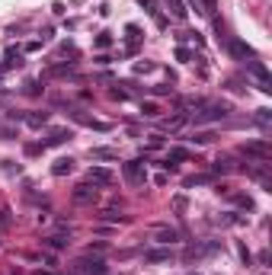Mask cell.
Returning a JSON list of instances; mask_svg holds the SVG:
<instances>
[{
  "label": "cell",
  "instance_id": "27",
  "mask_svg": "<svg viewBox=\"0 0 272 275\" xmlns=\"http://www.w3.org/2000/svg\"><path fill=\"white\" fill-rule=\"evenodd\" d=\"M141 112H144L147 118H154V115H157L160 109H157V103H141Z\"/></svg>",
  "mask_w": 272,
  "mask_h": 275
},
{
  "label": "cell",
  "instance_id": "28",
  "mask_svg": "<svg viewBox=\"0 0 272 275\" xmlns=\"http://www.w3.org/2000/svg\"><path fill=\"white\" fill-rule=\"evenodd\" d=\"M22 151H26V157H39V154L45 151V144H26Z\"/></svg>",
  "mask_w": 272,
  "mask_h": 275
},
{
  "label": "cell",
  "instance_id": "19",
  "mask_svg": "<svg viewBox=\"0 0 272 275\" xmlns=\"http://www.w3.org/2000/svg\"><path fill=\"white\" fill-rule=\"evenodd\" d=\"M125 32H128V52H135V45H138V39H141V29L135 26V22H128Z\"/></svg>",
  "mask_w": 272,
  "mask_h": 275
},
{
  "label": "cell",
  "instance_id": "34",
  "mask_svg": "<svg viewBox=\"0 0 272 275\" xmlns=\"http://www.w3.org/2000/svg\"><path fill=\"white\" fill-rule=\"evenodd\" d=\"M87 253H96V256L106 253V243H90V246H87Z\"/></svg>",
  "mask_w": 272,
  "mask_h": 275
},
{
  "label": "cell",
  "instance_id": "31",
  "mask_svg": "<svg viewBox=\"0 0 272 275\" xmlns=\"http://www.w3.org/2000/svg\"><path fill=\"white\" fill-rule=\"evenodd\" d=\"M26 93H29V96H39V93H42L39 80H29V83H26Z\"/></svg>",
  "mask_w": 272,
  "mask_h": 275
},
{
  "label": "cell",
  "instance_id": "10",
  "mask_svg": "<svg viewBox=\"0 0 272 275\" xmlns=\"http://www.w3.org/2000/svg\"><path fill=\"white\" fill-rule=\"evenodd\" d=\"M70 138H74L70 128H52L48 138H45V147H58V144H64V141H70Z\"/></svg>",
  "mask_w": 272,
  "mask_h": 275
},
{
  "label": "cell",
  "instance_id": "13",
  "mask_svg": "<svg viewBox=\"0 0 272 275\" xmlns=\"http://www.w3.org/2000/svg\"><path fill=\"white\" fill-rule=\"evenodd\" d=\"M138 4H141V7H144V10H147V13L154 16V22H157V26H160V29H163V26H167V19H163V16H160V10H157V0H138Z\"/></svg>",
  "mask_w": 272,
  "mask_h": 275
},
{
  "label": "cell",
  "instance_id": "6",
  "mask_svg": "<svg viewBox=\"0 0 272 275\" xmlns=\"http://www.w3.org/2000/svg\"><path fill=\"white\" fill-rule=\"evenodd\" d=\"M240 151H243V154H250V157H259L263 163L272 157V147L266 144V141H246V144H243Z\"/></svg>",
  "mask_w": 272,
  "mask_h": 275
},
{
  "label": "cell",
  "instance_id": "8",
  "mask_svg": "<svg viewBox=\"0 0 272 275\" xmlns=\"http://www.w3.org/2000/svg\"><path fill=\"white\" fill-rule=\"evenodd\" d=\"M228 52H231L234 58H240V61H246V58L253 61V58H256V52H253L246 42H240V39H228Z\"/></svg>",
  "mask_w": 272,
  "mask_h": 275
},
{
  "label": "cell",
  "instance_id": "22",
  "mask_svg": "<svg viewBox=\"0 0 272 275\" xmlns=\"http://www.w3.org/2000/svg\"><path fill=\"white\" fill-rule=\"evenodd\" d=\"M269 122H272V112L269 109H256V125L259 128H269Z\"/></svg>",
  "mask_w": 272,
  "mask_h": 275
},
{
  "label": "cell",
  "instance_id": "23",
  "mask_svg": "<svg viewBox=\"0 0 272 275\" xmlns=\"http://www.w3.org/2000/svg\"><path fill=\"white\" fill-rule=\"evenodd\" d=\"M205 183H211V176H189V179H186V189H192V186H205Z\"/></svg>",
  "mask_w": 272,
  "mask_h": 275
},
{
  "label": "cell",
  "instance_id": "33",
  "mask_svg": "<svg viewBox=\"0 0 272 275\" xmlns=\"http://www.w3.org/2000/svg\"><path fill=\"white\" fill-rule=\"evenodd\" d=\"M189 58H192L189 48H176V61H189Z\"/></svg>",
  "mask_w": 272,
  "mask_h": 275
},
{
  "label": "cell",
  "instance_id": "37",
  "mask_svg": "<svg viewBox=\"0 0 272 275\" xmlns=\"http://www.w3.org/2000/svg\"><path fill=\"white\" fill-rule=\"evenodd\" d=\"M7 224H10V211H0V231H4Z\"/></svg>",
  "mask_w": 272,
  "mask_h": 275
},
{
  "label": "cell",
  "instance_id": "35",
  "mask_svg": "<svg viewBox=\"0 0 272 275\" xmlns=\"http://www.w3.org/2000/svg\"><path fill=\"white\" fill-rule=\"evenodd\" d=\"M0 138H4V141H13L16 131H13V128H0Z\"/></svg>",
  "mask_w": 272,
  "mask_h": 275
},
{
  "label": "cell",
  "instance_id": "11",
  "mask_svg": "<svg viewBox=\"0 0 272 275\" xmlns=\"http://www.w3.org/2000/svg\"><path fill=\"white\" fill-rule=\"evenodd\" d=\"M42 243H45V246H52V249H64V246L70 243V231H67V234H52V237H45Z\"/></svg>",
  "mask_w": 272,
  "mask_h": 275
},
{
  "label": "cell",
  "instance_id": "26",
  "mask_svg": "<svg viewBox=\"0 0 272 275\" xmlns=\"http://www.w3.org/2000/svg\"><path fill=\"white\" fill-rule=\"evenodd\" d=\"M109 45H112V35L109 32H100L96 35V48H109Z\"/></svg>",
  "mask_w": 272,
  "mask_h": 275
},
{
  "label": "cell",
  "instance_id": "16",
  "mask_svg": "<svg viewBox=\"0 0 272 275\" xmlns=\"http://www.w3.org/2000/svg\"><path fill=\"white\" fill-rule=\"evenodd\" d=\"M144 259H147V262H170L173 253H170V249H147Z\"/></svg>",
  "mask_w": 272,
  "mask_h": 275
},
{
  "label": "cell",
  "instance_id": "3",
  "mask_svg": "<svg viewBox=\"0 0 272 275\" xmlns=\"http://www.w3.org/2000/svg\"><path fill=\"white\" fill-rule=\"evenodd\" d=\"M211 253H218V243L215 240H211V243H192V246H186L183 262H199V259H205Z\"/></svg>",
  "mask_w": 272,
  "mask_h": 275
},
{
  "label": "cell",
  "instance_id": "25",
  "mask_svg": "<svg viewBox=\"0 0 272 275\" xmlns=\"http://www.w3.org/2000/svg\"><path fill=\"white\" fill-rule=\"evenodd\" d=\"M154 67H157L154 61H138V64H135V74H151Z\"/></svg>",
  "mask_w": 272,
  "mask_h": 275
},
{
  "label": "cell",
  "instance_id": "2",
  "mask_svg": "<svg viewBox=\"0 0 272 275\" xmlns=\"http://www.w3.org/2000/svg\"><path fill=\"white\" fill-rule=\"evenodd\" d=\"M74 269H77L80 275H106V262H103L100 256L87 253V256H80V259L74 262Z\"/></svg>",
  "mask_w": 272,
  "mask_h": 275
},
{
  "label": "cell",
  "instance_id": "39",
  "mask_svg": "<svg viewBox=\"0 0 272 275\" xmlns=\"http://www.w3.org/2000/svg\"><path fill=\"white\" fill-rule=\"evenodd\" d=\"M32 275H55V272H42V269H35V272H32Z\"/></svg>",
  "mask_w": 272,
  "mask_h": 275
},
{
  "label": "cell",
  "instance_id": "14",
  "mask_svg": "<svg viewBox=\"0 0 272 275\" xmlns=\"http://www.w3.org/2000/svg\"><path fill=\"white\" fill-rule=\"evenodd\" d=\"M70 170H74V160H70V157H61V160L52 163V176H67Z\"/></svg>",
  "mask_w": 272,
  "mask_h": 275
},
{
  "label": "cell",
  "instance_id": "9",
  "mask_svg": "<svg viewBox=\"0 0 272 275\" xmlns=\"http://www.w3.org/2000/svg\"><path fill=\"white\" fill-rule=\"evenodd\" d=\"M87 183H93V186H109V183H112V170H106V166H90Z\"/></svg>",
  "mask_w": 272,
  "mask_h": 275
},
{
  "label": "cell",
  "instance_id": "36",
  "mask_svg": "<svg viewBox=\"0 0 272 275\" xmlns=\"http://www.w3.org/2000/svg\"><path fill=\"white\" fill-rule=\"evenodd\" d=\"M4 170H7V173H19V163H13V160H4Z\"/></svg>",
  "mask_w": 272,
  "mask_h": 275
},
{
  "label": "cell",
  "instance_id": "30",
  "mask_svg": "<svg viewBox=\"0 0 272 275\" xmlns=\"http://www.w3.org/2000/svg\"><path fill=\"white\" fill-rule=\"evenodd\" d=\"M228 170H231L228 160H215V163H211V173H228Z\"/></svg>",
  "mask_w": 272,
  "mask_h": 275
},
{
  "label": "cell",
  "instance_id": "7",
  "mask_svg": "<svg viewBox=\"0 0 272 275\" xmlns=\"http://www.w3.org/2000/svg\"><path fill=\"white\" fill-rule=\"evenodd\" d=\"M67 115L74 118V122H80V125H87V128H96V131H109V125H106V122H100V118H93V115H87V112H80V109H67Z\"/></svg>",
  "mask_w": 272,
  "mask_h": 275
},
{
  "label": "cell",
  "instance_id": "40",
  "mask_svg": "<svg viewBox=\"0 0 272 275\" xmlns=\"http://www.w3.org/2000/svg\"><path fill=\"white\" fill-rule=\"evenodd\" d=\"M189 275H202V272H189Z\"/></svg>",
  "mask_w": 272,
  "mask_h": 275
},
{
  "label": "cell",
  "instance_id": "24",
  "mask_svg": "<svg viewBox=\"0 0 272 275\" xmlns=\"http://www.w3.org/2000/svg\"><path fill=\"white\" fill-rule=\"evenodd\" d=\"M64 74H70V67H67V64H61V67H48V70H45V77H64Z\"/></svg>",
  "mask_w": 272,
  "mask_h": 275
},
{
  "label": "cell",
  "instance_id": "4",
  "mask_svg": "<svg viewBox=\"0 0 272 275\" xmlns=\"http://www.w3.org/2000/svg\"><path fill=\"white\" fill-rule=\"evenodd\" d=\"M70 198H74L77 205H93V202L100 198V189L93 186V183H80V186H74V192H70Z\"/></svg>",
  "mask_w": 272,
  "mask_h": 275
},
{
  "label": "cell",
  "instance_id": "32",
  "mask_svg": "<svg viewBox=\"0 0 272 275\" xmlns=\"http://www.w3.org/2000/svg\"><path fill=\"white\" fill-rule=\"evenodd\" d=\"M109 96L122 103V99H128V90H119V87H115V90H109Z\"/></svg>",
  "mask_w": 272,
  "mask_h": 275
},
{
  "label": "cell",
  "instance_id": "15",
  "mask_svg": "<svg viewBox=\"0 0 272 275\" xmlns=\"http://www.w3.org/2000/svg\"><path fill=\"white\" fill-rule=\"evenodd\" d=\"M22 122L29 128H42V125H48V112H29V115H22Z\"/></svg>",
  "mask_w": 272,
  "mask_h": 275
},
{
  "label": "cell",
  "instance_id": "18",
  "mask_svg": "<svg viewBox=\"0 0 272 275\" xmlns=\"http://www.w3.org/2000/svg\"><path fill=\"white\" fill-rule=\"evenodd\" d=\"M90 157H93V160H115L119 154H115L112 147H93V151H90Z\"/></svg>",
  "mask_w": 272,
  "mask_h": 275
},
{
  "label": "cell",
  "instance_id": "17",
  "mask_svg": "<svg viewBox=\"0 0 272 275\" xmlns=\"http://www.w3.org/2000/svg\"><path fill=\"white\" fill-rule=\"evenodd\" d=\"M176 240H180V234H176L173 231V227H160V231H157V243H176Z\"/></svg>",
  "mask_w": 272,
  "mask_h": 275
},
{
  "label": "cell",
  "instance_id": "20",
  "mask_svg": "<svg viewBox=\"0 0 272 275\" xmlns=\"http://www.w3.org/2000/svg\"><path fill=\"white\" fill-rule=\"evenodd\" d=\"M167 7H170V13H173L176 19H186V13H189V10L183 7V0H167Z\"/></svg>",
  "mask_w": 272,
  "mask_h": 275
},
{
  "label": "cell",
  "instance_id": "5",
  "mask_svg": "<svg viewBox=\"0 0 272 275\" xmlns=\"http://www.w3.org/2000/svg\"><path fill=\"white\" fill-rule=\"evenodd\" d=\"M122 173H125V179L132 186H141V183H147V170H144V163L141 160H132V163H125L122 166Z\"/></svg>",
  "mask_w": 272,
  "mask_h": 275
},
{
  "label": "cell",
  "instance_id": "21",
  "mask_svg": "<svg viewBox=\"0 0 272 275\" xmlns=\"http://www.w3.org/2000/svg\"><path fill=\"white\" fill-rule=\"evenodd\" d=\"M215 138H218L215 131H195V135H192V141H195V144H211Z\"/></svg>",
  "mask_w": 272,
  "mask_h": 275
},
{
  "label": "cell",
  "instance_id": "1",
  "mask_svg": "<svg viewBox=\"0 0 272 275\" xmlns=\"http://www.w3.org/2000/svg\"><path fill=\"white\" fill-rule=\"evenodd\" d=\"M228 115H231V103H202L192 112V122L208 125V122H221V118H228Z\"/></svg>",
  "mask_w": 272,
  "mask_h": 275
},
{
  "label": "cell",
  "instance_id": "12",
  "mask_svg": "<svg viewBox=\"0 0 272 275\" xmlns=\"http://www.w3.org/2000/svg\"><path fill=\"white\" fill-rule=\"evenodd\" d=\"M13 67H22V58H19V52H16V48H7V55H4V67H0V74H4V70H13Z\"/></svg>",
  "mask_w": 272,
  "mask_h": 275
},
{
  "label": "cell",
  "instance_id": "29",
  "mask_svg": "<svg viewBox=\"0 0 272 275\" xmlns=\"http://www.w3.org/2000/svg\"><path fill=\"white\" fill-rule=\"evenodd\" d=\"M234 202H237L240 208H246V211L253 208V198H250V195H234Z\"/></svg>",
  "mask_w": 272,
  "mask_h": 275
},
{
  "label": "cell",
  "instance_id": "38",
  "mask_svg": "<svg viewBox=\"0 0 272 275\" xmlns=\"http://www.w3.org/2000/svg\"><path fill=\"white\" fill-rule=\"evenodd\" d=\"M240 259H243V262H246V266H250V249H246V246H243V243H240Z\"/></svg>",
  "mask_w": 272,
  "mask_h": 275
}]
</instances>
